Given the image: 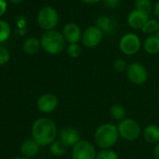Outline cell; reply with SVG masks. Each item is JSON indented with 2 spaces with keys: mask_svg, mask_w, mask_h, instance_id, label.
<instances>
[{
  "mask_svg": "<svg viewBox=\"0 0 159 159\" xmlns=\"http://www.w3.org/2000/svg\"><path fill=\"white\" fill-rule=\"evenodd\" d=\"M82 33L83 31L81 27L75 22L66 23L63 26V29L61 32L66 43L68 44H75V43H78L79 41H81Z\"/></svg>",
  "mask_w": 159,
  "mask_h": 159,
  "instance_id": "cell-12",
  "label": "cell"
},
{
  "mask_svg": "<svg viewBox=\"0 0 159 159\" xmlns=\"http://www.w3.org/2000/svg\"><path fill=\"white\" fill-rule=\"evenodd\" d=\"M121 0H102V3L105 7L109 9H115L120 5Z\"/></svg>",
  "mask_w": 159,
  "mask_h": 159,
  "instance_id": "cell-28",
  "label": "cell"
},
{
  "mask_svg": "<svg viewBox=\"0 0 159 159\" xmlns=\"http://www.w3.org/2000/svg\"><path fill=\"white\" fill-rule=\"evenodd\" d=\"M110 114H111V116L113 119L117 120V121H121V120L125 119L126 115H127V111L123 105H121L119 103H116V104H113L111 106Z\"/></svg>",
  "mask_w": 159,
  "mask_h": 159,
  "instance_id": "cell-21",
  "label": "cell"
},
{
  "mask_svg": "<svg viewBox=\"0 0 159 159\" xmlns=\"http://www.w3.org/2000/svg\"><path fill=\"white\" fill-rule=\"evenodd\" d=\"M134 8L143 11L147 14H151L154 8V3L152 0H134Z\"/></svg>",
  "mask_w": 159,
  "mask_h": 159,
  "instance_id": "cell-22",
  "label": "cell"
},
{
  "mask_svg": "<svg viewBox=\"0 0 159 159\" xmlns=\"http://www.w3.org/2000/svg\"><path fill=\"white\" fill-rule=\"evenodd\" d=\"M143 48L149 55H157L159 53V32L155 34L148 35L143 43Z\"/></svg>",
  "mask_w": 159,
  "mask_h": 159,
  "instance_id": "cell-15",
  "label": "cell"
},
{
  "mask_svg": "<svg viewBox=\"0 0 159 159\" xmlns=\"http://www.w3.org/2000/svg\"><path fill=\"white\" fill-rule=\"evenodd\" d=\"M158 95H159V91H158Z\"/></svg>",
  "mask_w": 159,
  "mask_h": 159,
  "instance_id": "cell-36",
  "label": "cell"
},
{
  "mask_svg": "<svg viewBox=\"0 0 159 159\" xmlns=\"http://www.w3.org/2000/svg\"><path fill=\"white\" fill-rule=\"evenodd\" d=\"M11 34V27L9 23L4 20H0V43L6 42Z\"/></svg>",
  "mask_w": 159,
  "mask_h": 159,
  "instance_id": "cell-23",
  "label": "cell"
},
{
  "mask_svg": "<svg viewBox=\"0 0 159 159\" xmlns=\"http://www.w3.org/2000/svg\"><path fill=\"white\" fill-rule=\"evenodd\" d=\"M153 14H154L155 18H157V20H159V0H157V1L154 4Z\"/></svg>",
  "mask_w": 159,
  "mask_h": 159,
  "instance_id": "cell-30",
  "label": "cell"
},
{
  "mask_svg": "<svg viewBox=\"0 0 159 159\" xmlns=\"http://www.w3.org/2000/svg\"><path fill=\"white\" fill-rule=\"evenodd\" d=\"M12 159H30V158H27V157H22V156H20V157H14V158Z\"/></svg>",
  "mask_w": 159,
  "mask_h": 159,
  "instance_id": "cell-34",
  "label": "cell"
},
{
  "mask_svg": "<svg viewBox=\"0 0 159 159\" xmlns=\"http://www.w3.org/2000/svg\"><path fill=\"white\" fill-rule=\"evenodd\" d=\"M79 1H81L82 3L87 4V5H95V4H98L99 2H101L102 0H79Z\"/></svg>",
  "mask_w": 159,
  "mask_h": 159,
  "instance_id": "cell-31",
  "label": "cell"
},
{
  "mask_svg": "<svg viewBox=\"0 0 159 159\" xmlns=\"http://www.w3.org/2000/svg\"><path fill=\"white\" fill-rule=\"evenodd\" d=\"M41 48L50 55H58L66 48V41L62 34L57 30L45 31L40 38Z\"/></svg>",
  "mask_w": 159,
  "mask_h": 159,
  "instance_id": "cell-3",
  "label": "cell"
},
{
  "mask_svg": "<svg viewBox=\"0 0 159 159\" xmlns=\"http://www.w3.org/2000/svg\"><path fill=\"white\" fill-rule=\"evenodd\" d=\"M144 140L151 144H157L159 143V127L155 124H150L145 127L143 130Z\"/></svg>",
  "mask_w": 159,
  "mask_h": 159,
  "instance_id": "cell-17",
  "label": "cell"
},
{
  "mask_svg": "<svg viewBox=\"0 0 159 159\" xmlns=\"http://www.w3.org/2000/svg\"><path fill=\"white\" fill-rule=\"evenodd\" d=\"M38 159H46V158H38Z\"/></svg>",
  "mask_w": 159,
  "mask_h": 159,
  "instance_id": "cell-35",
  "label": "cell"
},
{
  "mask_svg": "<svg viewBox=\"0 0 159 159\" xmlns=\"http://www.w3.org/2000/svg\"><path fill=\"white\" fill-rule=\"evenodd\" d=\"M119 137L128 142H134L142 135V128L140 124L132 118H125L117 125Z\"/></svg>",
  "mask_w": 159,
  "mask_h": 159,
  "instance_id": "cell-4",
  "label": "cell"
},
{
  "mask_svg": "<svg viewBox=\"0 0 159 159\" xmlns=\"http://www.w3.org/2000/svg\"><path fill=\"white\" fill-rule=\"evenodd\" d=\"M39 150H40V145L33 138L27 139L24 142H22L20 147V155L24 157L30 159L36 157V155L39 153Z\"/></svg>",
  "mask_w": 159,
  "mask_h": 159,
  "instance_id": "cell-14",
  "label": "cell"
},
{
  "mask_svg": "<svg viewBox=\"0 0 159 159\" xmlns=\"http://www.w3.org/2000/svg\"><path fill=\"white\" fill-rule=\"evenodd\" d=\"M149 19H150L149 14L134 8L128 14L127 23L133 30H142V28Z\"/></svg>",
  "mask_w": 159,
  "mask_h": 159,
  "instance_id": "cell-11",
  "label": "cell"
},
{
  "mask_svg": "<svg viewBox=\"0 0 159 159\" xmlns=\"http://www.w3.org/2000/svg\"><path fill=\"white\" fill-rule=\"evenodd\" d=\"M128 62L124 60V59H116L114 62H113V68L116 72L117 73H126L127 69H128Z\"/></svg>",
  "mask_w": 159,
  "mask_h": 159,
  "instance_id": "cell-26",
  "label": "cell"
},
{
  "mask_svg": "<svg viewBox=\"0 0 159 159\" xmlns=\"http://www.w3.org/2000/svg\"><path fill=\"white\" fill-rule=\"evenodd\" d=\"M59 20L58 11L50 6L43 7L37 14V22L45 31L55 30L59 24Z\"/></svg>",
  "mask_w": 159,
  "mask_h": 159,
  "instance_id": "cell-5",
  "label": "cell"
},
{
  "mask_svg": "<svg viewBox=\"0 0 159 159\" xmlns=\"http://www.w3.org/2000/svg\"><path fill=\"white\" fill-rule=\"evenodd\" d=\"M104 35V33L97 25H90L83 31L81 42L86 48H93L102 43Z\"/></svg>",
  "mask_w": 159,
  "mask_h": 159,
  "instance_id": "cell-8",
  "label": "cell"
},
{
  "mask_svg": "<svg viewBox=\"0 0 159 159\" xmlns=\"http://www.w3.org/2000/svg\"><path fill=\"white\" fill-rule=\"evenodd\" d=\"M9 2L11 4H14V5H19L22 2V0H9Z\"/></svg>",
  "mask_w": 159,
  "mask_h": 159,
  "instance_id": "cell-33",
  "label": "cell"
},
{
  "mask_svg": "<svg viewBox=\"0 0 159 159\" xmlns=\"http://www.w3.org/2000/svg\"><path fill=\"white\" fill-rule=\"evenodd\" d=\"M7 4L6 0H0V18L7 12Z\"/></svg>",
  "mask_w": 159,
  "mask_h": 159,
  "instance_id": "cell-29",
  "label": "cell"
},
{
  "mask_svg": "<svg viewBox=\"0 0 159 159\" xmlns=\"http://www.w3.org/2000/svg\"><path fill=\"white\" fill-rule=\"evenodd\" d=\"M126 75L129 82L134 85H143L144 84L149 77V73L147 68L141 62H132L129 64L126 71Z\"/></svg>",
  "mask_w": 159,
  "mask_h": 159,
  "instance_id": "cell-7",
  "label": "cell"
},
{
  "mask_svg": "<svg viewBox=\"0 0 159 159\" xmlns=\"http://www.w3.org/2000/svg\"><path fill=\"white\" fill-rule=\"evenodd\" d=\"M59 140H61L68 147L73 148L79 141H81L80 133L73 127H66L59 132Z\"/></svg>",
  "mask_w": 159,
  "mask_h": 159,
  "instance_id": "cell-13",
  "label": "cell"
},
{
  "mask_svg": "<svg viewBox=\"0 0 159 159\" xmlns=\"http://www.w3.org/2000/svg\"><path fill=\"white\" fill-rule=\"evenodd\" d=\"M143 47V42L140 36L135 33L125 34L118 42V48L120 51L127 55L132 56L137 54Z\"/></svg>",
  "mask_w": 159,
  "mask_h": 159,
  "instance_id": "cell-6",
  "label": "cell"
},
{
  "mask_svg": "<svg viewBox=\"0 0 159 159\" xmlns=\"http://www.w3.org/2000/svg\"><path fill=\"white\" fill-rule=\"evenodd\" d=\"M41 48L40 39L35 37H28L22 44V49L24 53L28 55H34L36 54Z\"/></svg>",
  "mask_w": 159,
  "mask_h": 159,
  "instance_id": "cell-18",
  "label": "cell"
},
{
  "mask_svg": "<svg viewBox=\"0 0 159 159\" xmlns=\"http://www.w3.org/2000/svg\"><path fill=\"white\" fill-rule=\"evenodd\" d=\"M154 157L156 159H159V143L156 144L154 148Z\"/></svg>",
  "mask_w": 159,
  "mask_h": 159,
  "instance_id": "cell-32",
  "label": "cell"
},
{
  "mask_svg": "<svg viewBox=\"0 0 159 159\" xmlns=\"http://www.w3.org/2000/svg\"><path fill=\"white\" fill-rule=\"evenodd\" d=\"M57 135V126L48 117H40L32 126V137L40 146H49L56 140Z\"/></svg>",
  "mask_w": 159,
  "mask_h": 159,
  "instance_id": "cell-1",
  "label": "cell"
},
{
  "mask_svg": "<svg viewBox=\"0 0 159 159\" xmlns=\"http://www.w3.org/2000/svg\"><path fill=\"white\" fill-rule=\"evenodd\" d=\"M59 105V99L53 93L42 94L36 101L37 109L44 114H49L54 112Z\"/></svg>",
  "mask_w": 159,
  "mask_h": 159,
  "instance_id": "cell-10",
  "label": "cell"
},
{
  "mask_svg": "<svg viewBox=\"0 0 159 159\" xmlns=\"http://www.w3.org/2000/svg\"><path fill=\"white\" fill-rule=\"evenodd\" d=\"M95 25H97L103 33L104 34H110L115 31L116 28V22L115 20L107 16V15H101L96 19Z\"/></svg>",
  "mask_w": 159,
  "mask_h": 159,
  "instance_id": "cell-16",
  "label": "cell"
},
{
  "mask_svg": "<svg viewBox=\"0 0 159 159\" xmlns=\"http://www.w3.org/2000/svg\"><path fill=\"white\" fill-rule=\"evenodd\" d=\"M66 52H67L69 57H71L73 59H76L81 55L82 48H81V46L78 43L69 44L67 46V48H66Z\"/></svg>",
  "mask_w": 159,
  "mask_h": 159,
  "instance_id": "cell-24",
  "label": "cell"
},
{
  "mask_svg": "<svg viewBox=\"0 0 159 159\" xmlns=\"http://www.w3.org/2000/svg\"><path fill=\"white\" fill-rule=\"evenodd\" d=\"M96 159H119L118 155L112 149H102L97 153Z\"/></svg>",
  "mask_w": 159,
  "mask_h": 159,
  "instance_id": "cell-25",
  "label": "cell"
},
{
  "mask_svg": "<svg viewBox=\"0 0 159 159\" xmlns=\"http://www.w3.org/2000/svg\"><path fill=\"white\" fill-rule=\"evenodd\" d=\"M9 59H10V54L7 48L3 46H0V66L7 64Z\"/></svg>",
  "mask_w": 159,
  "mask_h": 159,
  "instance_id": "cell-27",
  "label": "cell"
},
{
  "mask_svg": "<svg viewBox=\"0 0 159 159\" xmlns=\"http://www.w3.org/2000/svg\"><path fill=\"white\" fill-rule=\"evenodd\" d=\"M96 156L97 151L89 141L81 140L72 148V159H96Z\"/></svg>",
  "mask_w": 159,
  "mask_h": 159,
  "instance_id": "cell-9",
  "label": "cell"
},
{
  "mask_svg": "<svg viewBox=\"0 0 159 159\" xmlns=\"http://www.w3.org/2000/svg\"><path fill=\"white\" fill-rule=\"evenodd\" d=\"M144 34L152 35L159 32V20L157 18H150L141 30Z\"/></svg>",
  "mask_w": 159,
  "mask_h": 159,
  "instance_id": "cell-20",
  "label": "cell"
},
{
  "mask_svg": "<svg viewBox=\"0 0 159 159\" xmlns=\"http://www.w3.org/2000/svg\"><path fill=\"white\" fill-rule=\"evenodd\" d=\"M119 139L117 126L111 123H103L100 125L94 134L95 143L102 149H111L116 145Z\"/></svg>",
  "mask_w": 159,
  "mask_h": 159,
  "instance_id": "cell-2",
  "label": "cell"
},
{
  "mask_svg": "<svg viewBox=\"0 0 159 159\" xmlns=\"http://www.w3.org/2000/svg\"><path fill=\"white\" fill-rule=\"evenodd\" d=\"M68 146L65 145L61 140H55L49 145V152L54 157H62L68 151Z\"/></svg>",
  "mask_w": 159,
  "mask_h": 159,
  "instance_id": "cell-19",
  "label": "cell"
}]
</instances>
